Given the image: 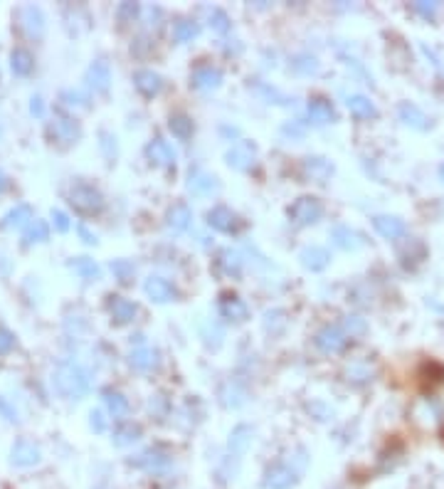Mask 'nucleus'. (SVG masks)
<instances>
[{"label":"nucleus","mask_w":444,"mask_h":489,"mask_svg":"<svg viewBox=\"0 0 444 489\" xmlns=\"http://www.w3.org/2000/svg\"><path fill=\"white\" fill-rule=\"evenodd\" d=\"M30 112L35 114V117H42V114H45V104H42V97H32V99H30Z\"/></svg>","instance_id":"obj_55"},{"label":"nucleus","mask_w":444,"mask_h":489,"mask_svg":"<svg viewBox=\"0 0 444 489\" xmlns=\"http://www.w3.org/2000/svg\"><path fill=\"white\" fill-rule=\"evenodd\" d=\"M50 237V228L45 220H32L30 228L23 235V245H35V242H45Z\"/></svg>","instance_id":"obj_40"},{"label":"nucleus","mask_w":444,"mask_h":489,"mask_svg":"<svg viewBox=\"0 0 444 489\" xmlns=\"http://www.w3.org/2000/svg\"><path fill=\"white\" fill-rule=\"evenodd\" d=\"M112 272L121 284H129L134 279V275H136V267H134L131 259H112Z\"/></svg>","instance_id":"obj_41"},{"label":"nucleus","mask_w":444,"mask_h":489,"mask_svg":"<svg viewBox=\"0 0 444 489\" xmlns=\"http://www.w3.org/2000/svg\"><path fill=\"white\" fill-rule=\"evenodd\" d=\"M32 208L28 206V203H20V206L10 208V210L6 212V218H3V225L6 228H10V230H15V228H25L28 223H32Z\"/></svg>","instance_id":"obj_31"},{"label":"nucleus","mask_w":444,"mask_h":489,"mask_svg":"<svg viewBox=\"0 0 444 489\" xmlns=\"http://www.w3.org/2000/svg\"><path fill=\"white\" fill-rule=\"evenodd\" d=\"M331 240L336 248L346 250V252H353V250L363 248V235L358 230H353V228H348V225H336L331 230Z\"/></svg>","instance_id":"obj_22"},{"label":"nucleus","mask_w":444,"mask_h":489,"mask_svg":"<svg viewBox=\"0 0 444 489\" xmlns=\"http://www.w3.org/2000/svg\"><path fill=\"white\" fill-rule=\"evenodd\" d=\"M72 270L77 272L82 279H87V282H96L101 277L99 265L92 257H74L72 259Z\"/></svg>","instance_id":"obj_37"},{"label":"nucleus","mask_w":444,"mask_h":489,"mask_svg":"<svg viewBox=\"0 0 444 489\" xmlns=\"http://www.w3.org/2000/svg\"><path fill=\"white\" fill-rule=\"evenodd\" d=\"M346 106H348V112L353 114L355 119H375L378 117V106L368 99L366 94H350L348 99H346Z\"/></svg>","instance_id":"obj_27"},{"label":"nucleus","mask_w":444,"mask_h":489,"mask_svg":"<svg viewBox=\"0 0 444 489\" xmlns=\"http://www.w3.org/2000/svg\"><path fill=\"white\" fill-rule=\"evenodd\" d=\"M299 482V470L286 462L282 465H272L264 472V487L266 489H294Z\"/></svg>","instance_id":"obj_8"},{"label":"nucleus","mask_w":444,"mask_h":489,"mask_svg":"<svg viewBox=\"0 0 444 489\" xmlns=\"http://www.w3.org/2000/svg\"><path fill=\"white\" fill-rule=\"evenodd\" d=\"M348 381L353 383H368V381H373V371L368 368V366H350L348 371H346Z\"/></svg>","instance_id":"obj_45"},{"label":"nucleus","mask_w":444,"mask_h":489,"mask_svg":"<svg viewBox=\"0 0 444 489\" xmlns=\"http://www.w3.org/2000/svg\"><path fill=\"white\" fill-rule=\"evenodd\" d=\"M138 12H141V6H138V3H121V6L116 8V20H118V25L124 28V25L134 23V20L138 18Z\"/></svg>","instance_id":"obj_43"},{"label":"nucleus","mask_w":444,"mask_h":489,"mask_svg":"<svg viewBox=\"0 0 444 489\" xmlns=\"http://www.w3.org/2000/svg\"><path fill=\"white\" fill-rule=\"evenodd\" d=\"M437 10H439V3H432V0H417V3H412V12H417V15L425 20H434Z\"/></svg>","instance_id":"obj_44"},{"label":"nucleus","mask_w":444,"mask_h":489,"mask_svg":"<svg viewBox=\"0 0 444 489\" xmlns=\"http://www.w3.org/2000/svg\"><path fill=\"white\" fill-rule=\"evenodd\" d=\"M101 398H104V406H107V410L112 412L114 418H124L126 412H129V398H126L124 393L107 388L101 393Z\"/></svg>","instance_id":"obj_33"},{"label":"nucleus","mask_w":444,"mask_h":489,"mask_svg":"<svg viewBox=\"0 0 444 489\" xmlns=\"http://www.w3.org/2000/svg\"><path fill=\"white\" fill-rule=\"evenodd\" d=\"M143 292H146L148 299L156 301V304H166V301H173L178 297L176 287H173L166 277H160V275H151V277L146 279V284H143Z\"/></svg>","instance_id":"obj_10"},{"label":"nucleus","mask_w":444,"mask_h":489,"mask_svg":"<svg viewBox=\"0 0 444 489\" xmlns=\"http://www.w3.org/2000/svg\"><path fill=\"white\" fill-rule=\"evenodd\" d=\"M218 309H220V317L230 319V321H244V319L249 317L247 304L237 295H232V292H222V295H220Z\"/></svg>","instance_id":"obj_13"},{"label":"nucleus","mask_w":444,"mask_h":489,"mask_svg":"<svg viewBox=\"0 0 444 489\" xmlns=\"http://www.w3.org/2000/svg\"><path fill=\"white\" fill-rule=\"evenodd\" d=\"M42 460V452L32 440H18L10 450V462L15 467H32Z\"/></svg>","instance_id":"obj_12"},{"label":"nucleus","mask_w":444,"mask_h":489,"mask_svg":"<svg viewBox=\"0 0 444 489\" xmlns=\"http://www.w3.org/2000/svg\"><path fill=\"white\" fill-rule=\"evenodd\" d=\"M343 326H346V331H348L350 336H358V334H366V319H361V317H355V314H350V317H346L343 319Z\"/></svg>","instance_id":"obj_47"},{"label":"nucleus","mask_w":444,"mask_h":489,"mask_svg":"<svg viewBox=\"0 0 444 489\" xmlns=\"http://www.w3.org/2000/svg\"><path fill=\"white\" fill-rule=\"evenodd\" d=\"M89 423H92L94 432H104V430H107V420H104V412H101V410H92V412H89Z\"/></svg>","instance_id":"obj_52"},{"label":"nucleus","mask_w":444,"mask_h":489,"mask_svg":"<svg viewBox=\"0 0 444 489\" xmlns=\"http://www.w3.org/2000/svg\"><path fill=\"white\" fill-rule=\"evenodd\" d=\"M373 228L378 230L380 237H385V240H397V237H403L405 232H408L405 220H400L397 215H375Z\"/></svg>","instance_id":"obj_20"},{"label":"nucleus","mask_w":444,"mask_h":489,"mask_svg":"<svg viewBox=\"0 0 444 489\" xmlns=\"http://www.w3.org/2000/svg\"><path fill=\"white\" fill-rule=\"evenodd\" d=\"M134 84H136V89L143 97H156L160 94V89H163V79H160V74L154 70H138L136 74H134Z\"/></svg>","instance_id":"obj_26"},{"label":"nucleus","mask_w":444,"mask_h":489,"mask_svg":"<svg viewBox=\"0 0 444 489\" xmlns=\"http://www.w3.org/2000/svg\"><path fill=\"white\" fill-rule=\"evenodd\" d=\"M207 20H210V28H213L215 32H220V35L227 32V30H230V23H232L230 15H227L222 8H210V10H207Z\"/></svg>","instance_id":"obj_42"},{"label":"nucleus","mask_w":444,"mask_h":489,"mask_svg":"<svg viewBox=\"0 0 444 489\" xmlns=\"http://www.w3.org/2000/svg\"><path fill=\"white\" fill-rule=\"evenodd\" d=\"M59 99L65 101L67 106H87L89 104V97L84 94V92H79V89H65Z\"/></svg>","instance_id":"obj_46"},{"label":"nucleus","mask_w":444,"mask_h":489,"mask_svg":"<svg viewBox=\"0 0 444 489\" xmlns=\"http://www.w3.org/2000/svg\"><path fill=\"white\" fill-rule=\"evenodd\" d=\"M397 117H400V121H403L405 126H410V129H417V131L430 129V117H427L417 104H412V101H403V104L397 106Z\"/></svg>","instance_id":"obj_18"},{"label":"nucleus","mask_w":444,"mask_h":489,"mask_svg":"<svg viewBox=\"0 0 444 489\" xmlns=\"http://www.w3.org/2000/svg\"><path fill=\"white\" fill-rule=\"evenodd\" d=\"M220 398H222V403H225L227 408H240L247 401V393H244L235 381H227V383L222 386V390H220Z\"/></svg>","instance_id":"obj_38"},{"label":"nucleus","mask_w":444,"mask_h":489,"mask_svg":"<svg viewBox=\"0 0 444 489\" xmlns=\"http://www.w3.org/2000/svg\"><path fill=\"white\" fill-rule=\"evenodd\" d=\"M101 148L107 151V156L116 154V136L107 134V131H101Z\"/></svg>","instance_id":"obj_53"},{"label":"nucleus","mask_w":444,"mask_h":489,"mask_svg":"<svg viewBox=\"0 0 444 489\" xmlns=\"http://www.w3.org/2000/svg\"><path fill=\"white\" fill-rule=\"evenodd\" d=\"M52 386L62 398L70 401H79L92 390V378L77 363H62L57 371L52 373Z\"/></svg>","instance_id":"obj_1"},{"label":"nucleus","mask_w":444,"mask_h":489,"mask_svg":"<svg viewBox=\"0 0 444 489\" xmlns=\"http://www.w3.org/2000/svg\"><path fill=\"white\" fill-rule=\"evenodd\" d=\"M207 225L218 232H237L240 230V218H237V212H232L227 206H215L207 210Z\"/></svg>","instance_id":"obj_9"},{"label":"nucleus","mask_w":444,"mask_h":489,"mask_svg":"<svg viewBox=\"0 0 444 489\" xmlns=\"http://www.w3.org/2000/svg\"><path fill=\"white\" fill-rule=\"evenodd\" d=\"M52 134H54V139L62 143H74L82 139V129H79L77 119L65 117V114H57V117H54Z\"/></svg>","instance_id":"obj_16"},{"label":"nucleus","mask_w":444,"mask_h":489,"mask_svg":"<svg viewBox=\"0 0 444 489\" xmlns=\"http://www.w3.org/2000/svg\"><path fill=\"white\" fill-rule=\"evenodd\" d=\"M87 84L94 89V92H99V94L109 92V87H112V67H109L107 59H96V62L89 65Z\"/></svg>","instance_id":"obj_14"},{"label":"nucleus","mask_w":444,"mask_h":489,"mask_svg":"<svg viewBox=\"0 0 444 489\" xmlns=\"http://www.w3.org/2000/svg\"><path fill=\"white\" fill-rule=\"evenodd\" d=\"M141 435H143V430L138 423H121L116 430H114L112 440L116 448H126V445H134V442L141 440Z\"/></svg>","instance_id":"obj_30"},{"label":"nucleus","mask_w":444,"mask_h":489,"mask_svg":"<svg viewBox=\"0 0 444 489\" xmlns=\"http://www.w3.org/2000/svg\"><path fill=\"white\" fill-rule=\"evenodd\" d=\"M333 173V163L321 156H306L304 159V176L314 183H326Z\"/></svg>","instance_id":"obj_21"},{"label":"nucleus","mask_w":444,"mask_h":489,"mask_svg":"<svg viewBox=\"0 0 444 489\" xmlns=\"http://www.w3.org/2000/svg\"><path fill=\"white\" fill-rule=\"evenodd\" d=\"M319 70H321V65L314 54L302 52V54H294V57H291V72L302 74V77H311V74H316Z\"/></svg>","instance_id":"obj_35"},{"label":"nucleus","mask_w":444,"mask_h":489,"mask_svg":"<svg viewBox=\"0 0 444 489\" xmlns=\"http://www.w3.org/2000/svg\"><path fill=\"white\" fill-rule=\"evenodd\" d=\"M70 203L77 210L92 215V212H99L104 208V195L94 186H89V183H74L70 188Z\"/></svg>","instance_id":"obj_3"},{"label":"nucleus","mask_w":444,"mask_h":489,"mask_svg":"<svg viewBox=\"0 0 444 489\" xmlns=\"http://www.w3.org/2000/svg\"><path fill=\"white\" fill-rule=\"evenodd\" d=\"M220 270L230 275V277H237L242 272V257L235 252V250H222L220 252Z\"/></svg>","instance_id":"obj_39"},{"label":"nucleus","mask_w":444,"mask_h":489,"mask_svg":"<svg viewBox=\"0 0 444 489\" xmlns=\"http://www.w3.org/2000/svg\"><path fill=\"white\" fill-rule=\"evenodd\" d=\"M249 442H252V428H249V425H237L235 430L230 432V452H232V457H240V455L247 452Z\"/></svg>","instance_id":"obj_32"},{"label":"nucleus","mask_w":444,"mask_h":489,"mask_svg":"<svg viewBox=\"0 0 444 489\" xmlns=\"http://www.w3.org/2000/svg\"><path fill=\"white\" fill-rule=\"evenodd\" d=\"M129 363L136 368V371H154V368H158L160 363V356L156 348H148V346H141V348H134L129 354Z\"/></svg>","instance_id":"obj_25"},{"label":"nucleus","mask_w":444,"mask_h":489,"mask_svg":"<svg viewBox=\"0 0 444 489\" xmlns=\"http://www.w3.org/2000/svg\"><path fill=\"white\" fill-rule=\"evenodd\" d=\"M35 67V57L30 54V50L25 48H15L10 52V70L12 74H18V77H28L30 72Z\"/></svg>","instance_id":"obj_29"},{"label":"nucleus","mask_w":444,"mask_h":489,"mask_svg":"<svg viewBox=\"0 0 444 489\" xmlns=\"http://www.w3.org/2000/svg\"><path fill=\"white\" fill-rule=\"evenodd\" d=\"M18 23L23 35L28 40H42L45 37V28H47V20H45V12H42L40 6H23L18 10Z\"/></svg>","instance_id":"obj_4"},{"label":"nucleus","mask_w":444,"mask_h":489,"mask_svg":"<svg viewBox=\"0 0 444 489\" xmlns=\"http://www.w3.org/2000/svg\"><path fill=\"white\" fill-rule=\"evenodd\" d=\"M146 156L148 161L154 166H158V168H173L176 166V151H173V146L166 141V139H154V141H148L146 146Z\"/></svg>","instance_id":"obj_11"},{"label":"nucleus","mask_w":444,"mask_h":489,"mask_svg":"<svg viewBox=\"0 0 444 489\" xmlns=\"http://www.w3.org/2000/svg\"><path fill=\"white\" fill-rule=\"evenodd\" d=\"M299 259H302V265L306 267V270L321 272L328 267V262H331V252H328L326 248H321V245H308V248L302 250Z\"/></svg>","instance_id":"obj_23"},{"label":"nucleus","mask_w":444,"mask_h":489,"mask_svg":"<svg viewBox=\"0 0 444 489\" xmlns=\"http://www.w3.org/2000/svg\"><path fill=\"white\" fill-rule=\"evenodd\" d=\"M6 188H8V178H6V173L0 171V193H3Z\"/></svg>","instance_id":"obj_56"},{"label":"nucleus","mask_w":444,"mask_h":489,"mask_svg":"<svg viewBox=\"0 0 444 489\" xmlns=\"http://www.w3.org/2000/svg\"><path fill=\"white\" fill-rule=\"evenodd\" d=\"M260 92L264 94V99H269V101H274V104H291V99L289 97H284L279 89H274V87H266V84H260Z\"/></svg>","instance_id":"obj_48"},{"label":"nucleus","mask_w":444,"mask_h":489,"mask_svg":"<svg viewBox=\"0 0 444 489\" xmlns=\"http://www.w3.org/2000/svg\"><path fill=\"white\" fill-rule=\"evenodd\" d=\"M190 84L195 89H202V92H213L222 84V72L213 65H200L190 74Z\"/></svg>","instance_id":"obj_15"},{"label":"nucleus","mask_w":444,"mask_h":489,"mask_svg":"<svg viewBox=\"0 0 444 489\" xmlns=\"http://www.w3.org/2000/svg\"><path fill=\"white\" fill-rule=\"evenodd\" d=\"M107 309H109V314H112V319L116 321V324H129V321H134L136 314H138V307L134 304V301L126 299V297H116V295L109 297Z\"/></svg>","instance_id":"obj_17"},{"label":"nucleus","mask_w":444,"mask_h":489,"mask_svg":"<svg viewBox=\"0 0 444 489\" xmlns=\"http://www.w3.org/2000/svg\"><path fill=\"white\" fill-rule=\"evenodd\" d=\"M12 346H15V336H12L8 329H0V356L10 354Z\"/></svg>","instance_id":"obj_51"},{"label":"nucleus","mask_w":444,"mask_h":489,"mask_svg":"<svg viewBox=\"0 0 444 489\" xmlns=\"http://www.w3.org/2000/svg\"><path fill=\"white\" fill-rule=\"evenodd\" d=\"M52 223H54V230L57 232H67L72 228V220L65 210H52Z\"/></svg>","instance_id":"obj_49"},{"label":"nucleus","mask_w":444,"mask_h":489,"mask_svg":"<svg viewBox=\"0 0 444 489\" xmlns=\"http://www.w3.org/2000/svg\"><path fill=\"white\" fill-rule=\"evenodd\" d=\"M168 129H171V134L176 136L178 141H188L193 136V119L185 117V114H173L168 119Z\"/></svg>","instance_id":"obj_36"},{"label":"nucleus","mask_w":444,"mask_h":489,"mask_svg":"<svg viewBox=\"0 0 444 489\" xmlns=\"http://www.w3.org/2000/svg\"><path fill=\"white\" fill-rule=\"evenodd\" d=\"M129 465L138 467V470L148 472V475H166L173 467V457L163 448H148L143 452L134 455L129 460Z\"/></svg>","instance_id":"obj_2"},{"label":"nucleus","mask_w":444,"mask_h":489,"mask_svg":"<svg viewBox=\"0 0 444 489\" xmlns=\"http://www.w3.org/2000/svg\"><path fill=\"white\" fill-rule=\"evenodd\" d=\"M0 415H3L8 423H18V420H20L18 418V410H15V408H12L10 403L3 398V395H0Z\"/></svg>","instance_id":"obj_50"},{"label":"nucleus","mask_w":444,"mask_h":489,"mask_svg":"<svg viewBox=\"0 0 444 489\" xmlns=\"http://www.w3.org/2000/svg\"><path fill=\"white\" fill-rule=\"evenodd\" d=\"M308 117L316 124H331V121H336V109H333V104L328 99L319 97V99L308 101Z\"/></svg>","instance_id":"obj_28"},{"label":"nucleus","mask_w":444,"mask_h":489,"mask_svg":"<svg viewBox=\"0 0 444 489\" xmlns=\"http://www.w3.org/2000/svg\"><path fill=\"white\" fill-rule=\"evenodd\" d=\"M77 232H79V237H82L87 245H96V235L92 230H89L87 225H77Z\"/></svg>","instance_id":"obj_54"},{"label":"nucleus","mask_w":444,"mask_h":489,"mask_svg":"<svg viewBox=\"0 0 444 489\" xmlns=\"http://www.w3.org/2000/svg\"><path fill=\"white\" fill-rule=\"evenodd\" d=\"M439 178H442V181H444V163L439 166Z\"/></svg>","instance_id":"obj_57"},{"label":"nucleus","mask_w":444,"mask_h":489,"mask_svg":"<svg viewBox=\"0 0 444 489\" xmlns=\"http://www.w3.org/2000/svg\"><path fill=\"white\" fill-rule=\"evenodd\" d=\"M193 223V210H190L185 203H176L173 208H168L166 212V225L168 230L173 232H185Z\"/></svg>","instance_id":"obj_24"},{"label":"nucleus","mask_w":444,"mask_h":489,"mask_svg":"<svg viewBox=\"0 0 444 489\" xmlns=\"http://www.w3.org/2000/svg\"><path fill=\"white\" fill-rule=\"evenodd\" d=\"M225 161L235 171H252L257 166V146L252 141H240L225 154Z\"/></svg>","instance_id":"obj_7"},{"label":"nucleus","mask_w":444,"mask_h":489,"mask_svg":"<svg viewBox=\"0 0 444 489\" xmlns=\"http://www.w3.org/2000/svg\"><path fill=\"white\" fill-rule=\"evenodd\" d=\"M200 35V25L195 20H188V18H180L176 25H173V40L185 45V42H193L195 37Z\"/></svg>","instance_id":"obj_34"},{"label":"nucleus","mask_w":444,"mask_h":489,"mask_svg":"<svg viewBox=\"0 0 444 489\" xmlns=\"http://www.w3.org/2000/svg\"><path fill=\"white\" fill-rule=\"evenodd\" d=\"M324 215V206L319 198L314 195H302L299 201H294V206L289 208V218L294 225H314L319 223V218Z\"/></svg>","instance_id":"obj_5"},{"label":"nucleus","mask_w":444,"mask_h":489,"mask_svg":"<svg viewBox=\"0 0 444 489\" xmlns=\"http://www.w3.org/2000/svg\"><path fill=\"white\" fill-rule=\"evenodd\" d=\"M316 348L324 351V354H338V351H343L348 346V334H346L341 326H324V329L316 331V339H314Z\"/></svg>","instance_id":"obj_6"},{"label":"nucleus","mask_w":444,"mask_h":489,"mask_svg":"<svg viewBox=\"0 0 444 489\" xmlns=\"http://www.w3.org/2000/svg\"><path fill=\"white\" fill-rule=\"evenodd\" d=\"M220 188V183L215 176H210L202 168H190L188 173V190L193 195H213Z\"/></svg>","instance_id":"obj_19"}]
</instances>
